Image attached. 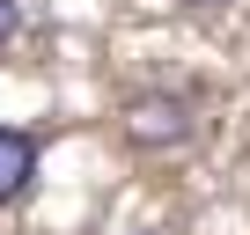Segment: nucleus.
<instances>
[{
  "mask_svg": "<svg viewBox=\"0 0 250 235\" xmlns=\"http://www.w3.org/2000/svg\"><path fill=\"white\" fill-rule=\"evenodd\" d=\"M125 140L133 147H184L191 140V103L169 88H140L125 103Z\"/></svg>",
  "mask_w": 250,
  "mask_h": 235,
  "instance_id": "f257e3e1",
  "label": "nucleus"
},
{
  "mask_svg": "<svg viewBox=\"0 0 250 235\" xmlns=\"http://www.w3.org/2000/svg\"><path fill=\"white\" fill-rule=\"evenodd\" d=\"M37 184V140L22 125H0V206H15Z\"/></svg>",
  "mask_w": 250,
  "mask_h": 235,
  "instance_id": "f03ea898",
  "label": "nucleus"
},
{
  "mask_svg": "<svg viewBox=\"0 0 250 235\" xmlns=\"http://www.w3.org/2000/svg\"><path fill=\"white\" fill-rule=\"evenodd\" d=\"M22 37V8H15V0H0V44H15Z\"/></svg>",
  "mask_w": 250,
  "mask_h": 235,
  "instance_id": "7ed1b4c3",
  "label": "nucleus"
},
{
  "mask_svg": "<svg viewBox=\"0 0 250 235\" xmlns=\"http://www.w3.org/2000/svg\"><path fill=\"white\" fill-rule=\"evenodd\" d=\"M191 8H228V0H191Z\"/></svg>",
  "mask_w": 250,
  "mask_h": 235,
  "instance_id": "20e7f679",
  "label": "nucleus"
}]
</instances>
